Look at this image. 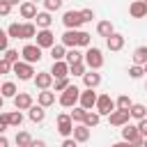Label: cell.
Returning <instances> with one entry per match:
<instances>
[{"label": "cell", "mask_w": 147, "mask_h": 147, "mask_svg": "<svg viewBox=\"0 0 147 147\" xmlns=\"http://www.w3.org/2000/svg\"><path fill=\"white\" fill-rule=\"evenodd\" d=\"M74 119H71V115H67V113H60L57 117H55V129H57V133L62 136V138H71L74 136Z\"/></svg>", "instance_id": "1"}, {"label": "cell", "mask_w": 147, "mask_h": 147, "mask_svg": "<svg viewBox=\"0 0 147 147\" xmlns=\"http://www.w3.org/2000/svg\"><path fill=\"white\" fill-rule=\"evenodd\" d=\"M122 140L131 142L133 147H142V145H145V138L140 136L138 124H124V126H122Z\"/></svg>", "instance_id": "2"}, {"label": "cell", "mask_w": 147, "mask_h": 147, "mask_svg": "<svg viewBox=\"0 0 147 147\" xmlns=\"http://www.w3.org/2000/svg\"><path fill=\"white\" fill-rule=\"evenodd\" d=\"M85 64H87V69L99 71V69L103 67V53H101V48L90 46V48L85 51Z\"/></svg>", "instance_id": "3"}, {"label": "cell", "mask_w": 147, "mask_h": 147, "mask_svg": "<svg viewBox=\"0 0 147 147\" xmlns=\"http://www.w3.org/2000/svg\"><path fill=\"white\" fill-rule=\"evenodd\" d=\"M78 99H80V87L69 85V87L60 94V106H62V108H74V106H78Z\"/></svg>", "instance_id": "4"}, {"label": "cell", "mask_w": 147, "mask_h": 147, "mask_svg": "<svg viewBox=\"0 0 147 147\" xmlns=\"http://www.w3.org/2000/svg\"><path fill=\"white\" fill-rule=\"evenodd\" d=\"M21 57H23V62H28V64H37V62L44 57V53H41V48H39L37 44H25V46L21 48Z\"/></svg>", "instance_id": "5"}, {"label": "cell", "mask_w": 147, "mask_h": 147, "mask_svg": "<svg viewBox=\"0 0 147 147\" xmlns=\"http://www.w3.org/2000/svg\"><path fill=\"white\" fill-rule=\"evenodd\" d=\"M11 74L18 76V80H32V78L37 76V74H34V64H28V62H23V60H18V62L14 64Z\"/></svg>", "instance_id": "6"}, {"label": "cell", "mask_w": 147, "mask_h": 147, "mask_svg": "<svg viewBox=\"0 0 147 147\" xmlns=\"http://www.w3.org/2000/svg\"><path fill=\"white\" fill-rule=\"evenodd\" d=\"M94 110H96V113H99L101 117H103V115L108 117V115H110V113L115 110V99H113L110 94H99V99H96V106H94Z\"/></svg>", "instance_id": "7"}, {"label": "cell", "mask_w": 147, "mask_h": 147, "mask_svg": "<svg viewBox=\"0 0 147 147\" xmlns=\"http://www.w3.org/2000/svg\"><path fill=\"white\" fill-rule=\"evenodd\" d=\"M83 23H85V21H83L80 11H74V9H69V11H64V14H62V25H64L67 30H78Z\"/></svg>", "instance_id": "8"}, {"label": "cell", "mask_w": 147, "mask_h": 147, "mask_svg": "<svg viewBox=\"0 0 147 147\" xmlns=\"http://www.w3.org/2000/svg\"><path fill=\"white\" fill-rule=\"evenodd\" d=\"M34 39H37V46H39L41 51H44V48L51 51V48L55 46V34H53L51 28H48V30H37V37H34Z\"/></svg>", "instance_id": "9"}, {"label": "cell", "mask_w": 147, "mask_h": 147, "mask_svg": "<svg viewBox=\"0 0 147 147\" xmlns=\"http://www.w3.org/2000/svg\"><path fill=\"white\" fill-rule=\"evenodd\" d=\"M32 83H34V87L41 92V90H51L53 83H55V78L51 76V71H39V74L32 78Z\"/></svg>", "instance_id": "10"}, {"label": "cell", "mask_w": 147, "mask_h": 147, "mask_svg": "<svg viewBox=\"0 0 147 147\" xmlns=\"http://www.w3.org/2000/svg\"><path fill=\"white\" fill-rule=\"evenodd\" d=\"M96 99H99V94L94 92V90H80V99H78V106H83L85 110H92L94 106H96Z\"/></svg>", "instance_id": "11"}, {"label": "cell", "mask_w": 147, "mask_h": 147, "mask_svg": "<svg viewBox=\"0 0 147 147\" xmlns=\"http://www.w3.org/2000/svg\"><path fill=\"white\" fill-rule=\"evenodd\" d=\"M32 106H34V99H32L30 92H18L14 96V108L16 110H30Z\"/></svg>", "instance_id": "12"}, {"label": "cell", "mask_w": 147, "mask_h": 147, "mask_svg": "<svg viewBox=\"0 0 147 147\" xmlns=\"http://www.w3.org/2000/svg\"><path fill=\"white\" fill-rule=\"evenodd\" d=\"M129 119H131L129 110H113L108 115V124L110 126H124V124H129Z\"/></svg>", "instance_id": "13"}, {"label": "cell", "mask_w": 147, "mask_h": 147, "mask_svg": "<svg viewBox=\"0 0 147 147\" xmlns=\"http://www.w3.org/2000/svg\"><path fill=\"white\" fill-rule=\"evenodd\" d=\"M124 34H119V32H115V34H110L108 39H106V48L108 51H113V53H119L122 48H124Z\"/></svg>", "instance_id": "14"}, {"label": "cell", "mask_w": 147, "mask_h": 147, "mask_svg": "<svg viewBox=\"0 0 147 147\" xmlns=\"http://www.w3.org/2000/svg\"><path fill=\"white\" fill-rule=\"evenodd\" d=\"M18 14H21V18H28V21H30V18H37L39 11H37V5H34V2L25 0V2L18 5Z\"/></svg>", "instance_id": "15"}, {"label": "cell", "mask_w": 147, "mask_h": 147, "mask_svg": "<svg viewBox=\"0 0 147 147\" xmlns=\"http://www.w3.org/2000/svg\"><path fill=\"white\" fill-rule=\"evenodd\" d=\"M83 85H85L87 90H96V87L101 85V74H99V71L87 69V74L83 76Z\"/></svg>", "instance_id": "16"}, {"label": "cell", "mask_w": 147, "mask_h": 147, "mask_svg": "<svg viewBox=\"0 0 147 147\" xmlns=\"http://www.w3.org/2000/svg\"><path fill=\"white\" fill-rule=\"evenodd\" d=\"M60 44L67 48H78V30H64V34L60 37Z\"/></svg>", "instance_id": "17"}, {"label": "cell", "mask_w": 147, "mask_h": 147, "mask_svg": "<svg viewBox=\"0 0 147 147\" xmlns=\"http://www.w3.org/2000/svg\"><path fill=\"white\" fill-rule=\"evenodd\" d=\"M129 14H131V18H145L147 16V5L142 0H133L129 5Z\"/></svg>", "instance_id": "18"}, {"label": "cell", "mask_w": 147, "mask_h": 147, "mask_svg": "<svg viewBox=\"0 0 147 147\" xmlns=\"http://www.w3.org/2000/svg\"><path fill=\"white\" fill-rule=\"evenodd\" d=\"M37 103H39L41 108H51V106L55 103V92H51V90L37 92Z\"/></svg>", "instance_id": "19"}, {"label": "cell", "mask_w": 147, "mask_h": 147, "mask_svg": "<svg viewBox=\"0 0 147 147\" xmlns=\"http://www.w3.org/2000/svg\"><path fill=\"white\" fill-rule=\"evenodd\" d=\"M34 25H37V30H48V28L53 25V16H51V11H39L37 18H34Z\"/></svg>", "instance_id": "20"}, {"label": "cell", "mask_w": 147, "mask_h": 147, "mask_svg": "<svg viewBox=\"0 0 147 147\" xmlns=\"http://www.w3.org/2000/svg\"><path fill=\"white\" fill-rule=\"evenodd\" d=\"M51 76H53V78H67V76H69V64H67L64 60L53 62V67H51Z\"/></svg>", "instance_id": "21"}, {"label": "cell", "mask_w": 147, "mask_h": 147, "mask_svg": "<svg viewBox=\"0 0 147 147\" xmlns=\"http://www.w3.org/2000/svg\"><path fill=\"white\" fill-rule=\"evenodd\" d=\"M28 117H30V122H34V124H41V122L46 119V108H41V106L37 103V106H32V108L28 110Z\"/></svg>", "instance_id": "22"}, {"label": "cell", "mask_w": 147, "mask_h": 147, "mask_svg": "<svg viewBox=\"0 0 147 147\" xmlns=\"http://www.w3.org/2000/svg\"><path fill=\"white\" fill-rule=\"evenodd\" d=\"M96 34L103 37V39H108L110 34H115V25H113L110 21H99V23H96Z\"/></svg>", "instance_id": "23"}, {"label": "cell", "mask_w": 147, "mask_h": 147, "mask_svg": "<svg viewBox=\"0 0 147 147\" xmlns=\"http://www.w3.org/2000/svg\"><path fill=\"white\" fill-rule=\"evenodd\" d=\"M74 140L76 142H87L90 140V129L85 124H76L74 126Z\"/></svg>", "instance_id": "24"}, {"label": "cell", "mask_w": 147, "mask_h": 147, "mask_svg": "<svg viewBox=\"0 0 147 147\" xmlns=\"http://www.w3.org/2000/svg\"><path fill=\"white\" fill-rule=\"evenodd\" d=\"M37 37V25L32 21H25L21 25V39H34Z\"/></svg>", "instance_id": "25"}, {"label": "cell", "mask_w": 147, "mask_h": 147, "mask_svg": "<svg viewBox=\"0 0 147 147\" xmlns=\"http://www.w3.org/2000/svg\"><path fill=\"white\" fill-rule=\"evenodd\" d=\"M64 62H67L69 67H71V64H76V62H85V53H80L78 48H69V51H67Z\"/></svg>", "instance_id": "26"}, {"label": "cell", "mask_w": 147, "mask_h": 147, "mask_svg": "<svg viewBox=\"0 0 147 147\" xmlns=\"http://www.w3.org/2000/svg\"><path fill=\"white\" fill-rule=\"evenodd\" d=\"M0 94H2L5 99H14V96L18 94V90H16V83H11V80H5V83L0 85Z\"/></svg>", "instance_id": "27"}, {"label": "cell", "mask_w": 147, "mask_h": 147, "mask_svg": "<svg viewBox=\"0 0 147 147\" xmlns=\"http://www.w3.org/2000/svg\"><path fill=\"white\" fill-rule=\"evenodd\" d=\"M133 64H138V67H145L147 64V46H138L136 51H133Z\"/></svg>", "instance_id": "28"}, {"label": "cell", "mask_w": 147, "mask_h": 147, "mask_svg": "<svg viewBox=\"0 0 147 147\" xmlns=\"http://www.w3.org/2000/svg\"><path fill=\"white\" fill-rule=\"evenodd\" d=\"M32 136L28 133V131H16V138H14V142H16V147H30L32 145Z\"/></svg>", "instance_id": "29"}, {"label": "cell", "mask_w": 147, "mask_h": 147, "mask_svg": "<svg viewBox=\"0 0 147 147\" xmlns=\"http://www.w3.org/2000/svg\"><path fill=\"white\" fill-rule=\"evenodd\" d=\"M129 113H131V117H133L136 122H140V119L147 117V106H142V103H133Z\"/></svg>", "instance_id": "30"}, {"label": "cell", "mask_w": 147, "mask_h": 147, "mask_svg": "<svg viewBox=\"0 0 147 147\" xmlns=\"http://www.w3.org/2000/svg\"><path fill=\"white\" fill-rule=\"evenodd\" d=\"M67 46H62V44H55L53 48H51V57H53V62H60V60H64L67 57Z\"/></svg>", "instance_id": "31"}, {"label": "cell", "mask_w": 147, "mask_h": 147, "mask_svg": "<svg viewBox=\"0 0 147 147\" xmlns=\"http://www.w3.org/2000/svg\"><path fill=\"white\" fill-rule=\"evenodd\" d=\"M131 106H133V101H131L126 94H119V96L115 99V110H131Z\"/></svg>", "instance_id": "32"}, {"label": "cell", "mask_w": 147, "mask_h": 147, "mask_svg": "<svg viewBox=\"0 0 147 147\" xmlns=\"http://www.w3.org/2000/svg\"><path fill=\"white\" fill-rule=\"evenodd\" d=\"M69 115H71L74 124H83V122H85V115H87V110H85L83 106H74V110H71Z\"/></svg>", "instance_id": "33"}, {"label": "cell", "mask_w": 147, "mask_h": 147, "mask_svg": "<svg viewBox=\"0 0 147 147\" xmlns=\"http://www.w3.org/2000/svg\"><path fill=\"white\" fill-rule=\"evenodd\" d=\"M99 122H101V115H99L96 110H94V113H92V110H87V115H85V122H83V124H85L87 129H94V126H99Z\"/></svg>", "instance_id": "34"}, {"label": "cell", "mask_w": 147, "mask_h": 147, "mask_svg": "<svg viewBox=\"0 0 147 147\" xmlns=\"http://www.w3.org/2000/svg\"><path fill=\"white\" fill-rule=\"evenodd\" d=\"M92 46V34L85 30H78V48H90Z\"/></svg>", "instance_id": "35"}, {"label": "cell", "mask_w": 147, "mask_h": 147, "mask_svg": "<svg viewBox=\"0 0 147 147\" xmlns=\"http://www.w3.org/2000/svg\"><path fill=\"white\" fill-rule=\"evenodd\" d=\"M85 74H87V64L85 62H76V64L69 67V76H80L83 78Z\"/></svg>", "instance_id": "36"}, {"label": "cell", "mask_w": 147, "mask_h": 147, "mask_svg": "<svg viewBox=\"0 0 147 147\" xmlns=\"http://www.w3.org/2000/svg\"><path fill=\"white\" fill-rule=\"evenodd\" d=\"M21 124H23V113L21 110H11L9 113V126L11 129H18Z\"/></svg>", "instance_id": "37"}, {"label": "cell", "mask_w": 147, "mask_h": 147, "mask_svg": "<svg viewBox=\"0 0 147 147\" xmlns=\"http://www.w3.org/2000/svg\"><path fill=\"white\" fill-rule=\"evenodd\" d=\"M69 85H71L69 76H67V78H55V83H53V92H60V94H62V92H64Z\"/></svg>", "instance_id": "38"}, {"label": "cell", "mask_w": 147, "mask_h": 147, "mask_svg": "<svg viewBox=\"0 0 147 147\" xmlns=\"http://www.w3.org/2000/svg\"><path fill=\"white\" fill-rule=\"evenodd\" d=\"M62 2L64 0H44V11H57V9H62Z\"/></svg>", "instance_id": "39"}, {"label": "cell", "mask_w": 147, "mask_h": 147, "mask_svg": "<svg viewBox=\"0 0 147 147\" xmlns=\"http://www.w3.org/2000/svg\"><path fill=\"white\" fill-rule=\"evenodd\" d=\"M21 25H23V23H11V25L7 28L9 39H21Z\"/></svg>", "instance_id": "40"}, {"label": "cell", "mask_w": 147, "mask_h": 147, "mask_svg": "<svg viewBox=\"0 0 147 147\" xmlns=\"http://www.w3.org/2000/svg\"><path fill=\"white\" fill-rule=\"evenodd\" d=\"M2 57H5V60H9V62H11V64H16V62H18V60H21V53H18V51H16V48H7V51H5V55H2Z\"/></svg>", "instance_id": "41"}, {"label": "cell", "mask_w": 147, "mask_h": 147, "mask_svg": "<svg viewBox=\"0 0 147 147\" xmlns=\"http://www.w3.org/2000/svg\"><path fill=\"white\" fill-rule=\"evenodd\" d=\"M142 76H145V69H142V67H138V64H131V67H129V78L138 80V78H142Z\"/></svg>", "instance_id": "42"}, {"label": "cell", "mask_w": 147, "mask_h": 147, "mask_svg": "<svg viewBox=\"0 0 147 147\" xmlns=\"http://www.w3.org/2000/svg\"><path fill=\"white\" fill-rule=\"evenodd\" d=\"M7 48H9V34H7V30L0 28V53H5Z\"/></svg>", "instance_id": "43"}, {"label": "cell", "mask_w": 147, "mask_h": 147, "mask_svg": "<svg viewBox=\"0 0 147 147\" xmlns=\"http://www.w3.org/2000/svg\"><path fill=\"white\" fill-rule=\"evenodd\" d=\"M7 129H9V113H0V136H5Z\"/></svg>", "instance_id": "44"}, {"label": "cell", "mask_w": 147, "mask_h": 147, "mask_svg": "<svg viewBox=\"0 0 147 147\" xmlns=\"http://www.w3.org/2000/svg\"><path fill=\"white\" fill-rule=\"evenodd\" d=\"M11 69H14V64H11L9 60L0 57V74H11Z\"/></svg>", "instance_id": "45"}, {"label": "cell", "mask_w": 147, "mask_h": 147, "mask_svg": "<svg viewBox=\"0 0 147 147\" xmlns=\"http://www.w3.org/2000/svg\"><path fill=\"white\" fill-rule=\"evenodd\" d=\"M9 11H11V5L7 0H0V16H9Z\"/></svg>", "instance_id": "46"}, {"label": "cell", "mask_w": 147, "mask_h": 147, "mask_svg": "<svg viewBox=\"0 0 147 147\" xmlns=\"http://www.w3.org/2000/svg\"><path fill=\"white\" fill-rule=\"evenodd\" d=\"M80 16H83V21H85V23H90V21H92V18H94V11H92V9H87V7H85V9H80Z\"/></svg>", "instance_id": "47"}, {"label": "cell", "mask_w": 147, "mask_h": 147, "mask_svg": "<svg viewBox=\"0 0 147 147\" xmlns=\"http://www.w3.org/2000/svg\"><path fill=\"white\" fill-rule=\"evenodd\" d=\"M138 131H140V136H142V138H147V117L138 122Z\"/></svg>", "instance_id": "48"}, {"label": "cell", "mask_w": 147, "mask_h": 147, "mask_svg": "<svg viewBox=\"0 0 147 147\" xmlns=\"http://www.w3.org/2000/svg\"><path fill=\"white\" fill-rule=\"evenodd\" d=\"M60 147H78V142H76V140H74V138H64V140H62V145H60Z\"/></svg>", "instance_id": "49"}, {"label": "cell", "mask_w": 147, "mask_h": 147, "mask_svg": "<svg viewBox=\"0 0 147 147\" xmlns=\"http://www.w3.org/2000/svg\"><path fill=\"white\" fill-rule=\"evenodd\" d=\"M108 147H133L131 142H126V140H119V142H115V145H108Z\"/></svg>", "instance_id": "50"}, {"label": "cell", "mask_w": 147, "mask_h": 147, "mask_svg": "<svg viewBox=\"0 0 147 147\" xmlns=\"http://www.w3.org/2000/svg\"><path fill=\"white\" fill-rule=\"evenodd\" d=\"M30 147H48V145H46V140H32Z\"/></svg>", "instance_id": "51"}, {"label": "cell", "mask_w": 147, "mask_h": 147, "mask_svg": "<svg viewBox=\"0 0 147 147\" xmlns=\"http://www.w3.org/2000/svg\"><path fill=\"white\" fill-rule=\"evenodd\" d=\"M0 147H9V140H7V136H0Z\"/></svg>", "instance_id": "52"}, {"label": "cell", "mask_w": 147, "mask_h": 147, "mask_svg": "<svg viewBox=\"0 0 147 147\" xmlns=\"http://www.w3.org/2000/svg\"><path fill=\"white\" fill-rule=\"evenodd\" d=\"M7 2H9L11 7H16V5H21V0H7Z\"/></svg>", "instance_id": "53"}, {"label": "cell", "mask_w": 147, "mask_h": 147, "mask_svg": "<svg viewBox=\"0 0 147 147\" xmlns=\"http://www.w3.org/2000/svg\"><path fill=\"white\" fill-rule=\"evenodd\" d=\"M2 106H5V96L0 94V110H2Z\"/></svg>", "instance_id": "54"}, {"label": "cell", "mask_w": 147, "mask_h": 147, "mask_svg": "<svg viewBox=\"0 0 147 147\" xmlns=\"http://www.w3.org/2000/svg\"><path fill=\"white\" fill-rule=\"evenodd\" d=\"M30 2H34V5H37V2H44V0H30Z\"/></svg>", "instance_id": "55"}, {"label": "cell", "mask_w": 147, "mask_h": 147, "mask_svg": "<svg viewBox=\"0 0 147 147\" xmlns=\"http://www.w3.org/2000/svg\"><path fill=\"white\" fill-rule=\"evenodd\" d=\"M142 69H145V74H147V64H145V67H142Z\"/></svg>", "instance_id": "56"}, {"label": "cell", "mask_w": 147, "mask_h": 147, "mask_svg": "<svg viewBox=\"0 0 147 147\" xmlns=\"http://www.w3.org/2000/svg\"><path fill=\"white\" fill-rule=\"evenodd\" d=\"M142 147H147V138H145V145H142Z\"/></svg>", "instance_id": "57"}, {"label": "cell", "mask_w": 147, "mask_h": 147, "mask_svg": "<svg viewBox=\"0 0 147 147\" xmlns=\"http://www.w3.org/2000/svg\"><path fill=\"white\" fill-rule=\"evenodd\" d=\"M145 92H147V83H145Z\"/></svg>", "instance_id": "58"}, {"label": "cell", "mask_w": 147, "mask_h": 147, "mask_svg": "<svg viewBox=\"0 0 147 147\" xmlns=\"http://www.w3.org/2000/svg\"><path fill=\"white\" fill-rule=\"evenodd\" d=\"M142 2H145V5H147V0H142Z\"/></svg>", "instance_id": "59"}]
</instances>
